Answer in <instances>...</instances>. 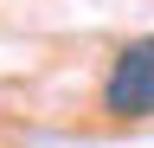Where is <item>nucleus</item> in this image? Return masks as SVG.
<instances>
[{
	"mask_svg": "<svg viewBox=\"0 0 154 148\" xmlns=\"http://www.w3.org/2000/svg\"><path fill=\"white\" fill-rule=\"evenodd\" d=\"M103 109L116 122H141L154 116V39H135L116 52L109 77H103Z\"/></svg>",
	"mask_w": 154,
	"mask_h": 148,
	"instance_id": "1",
	"label": "nucleus"
}]
</instances>
